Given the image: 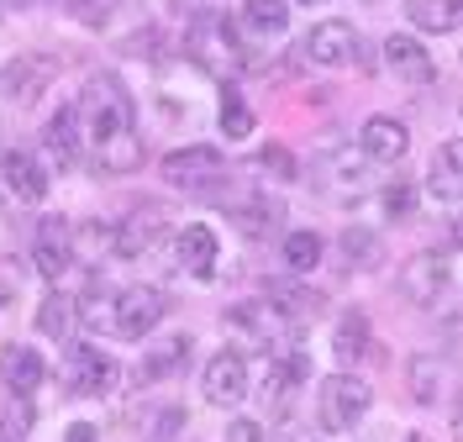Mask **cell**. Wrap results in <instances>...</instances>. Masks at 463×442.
<instances>
[{
  "label": "cell",
  "mask_w": 463,
  "mask_h": 442,
  "mask_svg": "<svg viewBox=\"0 0 463 442\" xmlns=\"http://www.w3.org/2000/svg\"><path fill=\"white\" fill-rule=\"evenodd\" d=\"M80 137L85 153L100 164V174H137L143 169V132H137V111L132 95L116 74H95L80 95Z\"/></svg>",
  "instance_id": "1"
},
{
  "label": "cell",
  "mask_w": 463,
  "mask_h": 442,
  "mask_svg": "<svg viewBox=\"0 0 463 442\" xmlns=\"http://www.w3.org/2000/svg\"><path fill=\"white\" fill-rule=\"evenodd\" d=\"M184 53L201 63L205 74L227 80L232 69L242 63V42H237V22L216 16V11H195L190 27H184Z\"/></svg>",
  "instance_id": "2"
},
{
  "label": "cell",
  "mask_w": 463,
  "mask_h": 442,
  "mask_svg": "<svg viewBox=\"0 0 463 442\" xmlns=\"http://www.w3.org/2000/svg\"><path fill=\"white\" fill-rule=\"evenodd\" d=\"M374 158L364 153L358 143H332L326 153L317 158V190L326 201H358V195H369V184H374V169H369Z\"/></svg>",
  "instance_id": "3"
},
{
  "label": "cell",
  "mask_w": 463,
  "mask_h": 442,
  "mask_svg": "<svg viewBox=\"0 0 463 442\" xmlns=\"http://www.w3.org/2000/svg\"><path fill=\"white\" fill-rule=\"evenodd\" d=\"M401 295L411 306H421V311L442 306V300L453 295V253H442V248L416 253V259L401 268Z\"/></svg>",
  "instance_id": "4"
},
{
  "label": "cell",
  "mask_w": 463,
  "mask_h": 442,
  "mask_svg": "<svg viewBox=\"0 0 463 442\" xmlns=\"http://www.w3.org/2000/svg\"><path fill=\"white\" fill-rule=\"evenodd\" d=\"M374 406V384L358 380V374H326L321 380V427L326 432H347L358 427Z\"/></svg>",
  "instance_id": "5"
},
{
  "label": "cell",
  "mask_w": 463,
  "mask_h": 442,
  "mask_svg": "<svg viewBox=\"0 0 463 442\" xmlns=\"http://www.w3.org/2000/svg\"><path fill=\"white\" fill-rule=\"evenodd\" d=\"M169 316V295L158 285H132V290H116V316H111V332L127 337V343H143L158 332V322Z\"/></svg>",
  "instance_id": "6"
},
{
  "label": "cell",
  "mask_w": 463,
  "mask_h": 442,
  "mask_svg": "<svg viewBox=\"0 0 463 442\" xmlns=\"http://www.w3.org/2000/svg\"><path fill=\"white\" fill-rule=\"evenodd\" d=\"M158 174L169 179L174 190H195V195H205V190H216V184L227 179V158H222L216 147H174Z\"/></svg>",
  "instance_id": "7"
},
{
  "label": "cell",
  "mask_w": 463,
  "mask_h": 442,
  "mask_svg": "<svg viewBox=\"0 0 463 442\" xmlns=\"http://www.w3.org/2000/svg\"><path fill=\"white\" fill-rule=\"evenodd\" d=\"M63 380H69V395H111L116 384H121V363L106 358L100 348H90V343H74L69 348V369H63Z\"/></svg>",
  "instance_id": "8"
},
{
  "label": "cell",
  "mask_w": 463,
  "mask_h": 442,
  "mask_svg": "<svg viewBox=\"0 0 463 442\" xmlns=\"http://www.w3.org/2000/svg\"><path fill=\"white\" fill-rule=\"evenodd\" d=\"M164 237H169V216H164V206H137V211H127V216L111 227V253L116 259H143V253H153Z\"/></svg>",
  "instance_id": "9"
},
{
  "label": "cell",
  "mask_w": 463,
  "mask_h": 442,
  "mask_svg": "<svg viewBox=\"0 0 463 442\" xmlns=\"http://www.w3.org/2000/svg\"><path fill=\"white\" fill-rule=\"evenodd\" d=\"M248 390H253V380H248V358H242V353L222 348V353L205 363V374H201V395L211 400V406L232 411V406H242V400H248Z\"/></svg>",
  "instance_id": "10"
},
{
  "label": "cell",
  "mask_w": 463,
  "mask_h": 442,
  "mask_svg": "<svg viewBox=\"0 0 463 442\" xmlns=\"http://www.w3.org/2000/svg\"><path fill=\"white\" fill-rule=\"evenodd\" d=\"M227 322L237 326V332H242V337H248L259 353H279V343H285V337H295V326H289L285 316H279V311L263 300V295H259V300H242V306H232Z\"/></svg>",
  "instance_id": "11"
},
{
  "label": "cell",
  "mask_w": 463,
  "mask_h": 442,
  "mask_svg": "<svg viewBox=\"0 0 463 442\" xmlns=\"http://www.w3.org/2000/svg\"><path fill=\"white\" fill-rule=\"evenodd\" d=\"M300 53H306V63H317V69H347L353 53H358V32L347 27L343 16H326V22H317V27L300 37Z\"/></svg>",
  "instance_id": "12"
},
{
  "label": "cell",
  "mask_w": 463,
  "mask_h": 442,
  "mask_svg": "<svg viewBox=\"0 0 463 442\" xmlns=\"http://www.w3.org/2000/svg\"><path fill=\"white\" fill-rule=\"evenodd\" d=\"M384 63H390V74L411 89H427L437 80V59L427 53V42H416L411 32H395V37H384Z\"/></svg>",
  "instance_id": "13"
},
{
  "label": "cell",
  "mask_w": 463,
  "mask_h": 442,
  "mask_svg": "<svg viewBox=\"0 0 463 442\" xmlns=\"http://www.w3.org/2000/svg\"><path fill=\"white\" fill-rule=\"evenodd\" d=\"M53 74H58V63L48 59V53H22V59H11L5 69H0V95L32 106L43 89L53 85Z\"/></svg>",
  "instance_id": "14"
},
{
  "label": "cell",
  "mask_w": 463,
  "mask_h": 442,
  "mask_svg": "<svg viewBox=\"0 0 463 442\" xmlns=\"http://www.w3.org/2000/svg\"><path fill=\"white\" fill-rule=\"evenodd\" d=\"M427 195H432L437 206L458 211V201H463V143L458 137H448L432 153V164H427Z\"/></svg>",
  "instance_id": "15"
},
{
  "label": "cell",
  "mask_w": 463,
  "mask_h": 442,
  "mask_svg": "<svg viewBox=\"0 0 463 442\" xmlns=\"http://www.w3.org/2000/svg\"><path fill=\"white\" fill-rule=\"evenodd\" d=\"M0 184H5L16 201L37 206V201L48 195V169L32 158L27 147H5V153H0Z\"/></svg>",
  "instance_id": "16"
},
{
  "label": "cell",
  "mask_w": 463,
  "mask_h": 442,
  "mask_svg": "<svg viewBox=\"0 0 463 442\" xmlns=\"http://www.w3.org/2000/svg\"><path fill=\"white\" fill-rule=\"evenodd\" d=\"M227 216L242 237H259V242H269V237L285 227V206H279L274 195H242V201L227 206Z\"/></svg>",
  "instance_id": "17"
},
{
  "label": "cell",
  "mask_w": 463,
  "mask_h": 442,
  "mask_svg": "<svg viewBox=\"0 0 463 442\" xmlns=\"http://www.w3.org/2000/svg\"><path fill=\"white\" fill-rule=\"evenodd\" d=\"M43 147H48V158H53L58 169H74V164L85 158V137H80V111H74V106H58L53 117H48Z\"/></svg>",
  "instance_id": "18"
},
{
  "label": "cell",
  "mask_w": 463,
  "mask_h": 442,
  "mask_svg": "<svg viewBox=\"0 0 463 442\" xmlns=\"http://www.w3.org/2000/svg\"><path fill=\"white\" fill-rule=\"evenodd\" d=\"M174 253H179V268H184V274L211 279V274H216L222 242H216V232H211L205 221H190V227H179V237H174Z\"/></svg>",
  "instance_id": "19"
},
{
  "label": "cell",
  "mask_w": 463,
  "mask_h": 442,
  "mask_svg": "<svg viewBox=\"0 0 463 442\" xmlns=\"http://www.w3.org/2000/svg\"><path fill=\"white\" fill-rule=\"evenodd\" d=\"M358 137H364V153L374 164H401L405 147H411V127L401 117H369L358 127Z\"/></svg>",
  "instance_id": "20"
},
{
  "label": "cell",
  "mask_w": 463,
  "mask_h": 442,
  "mask_svg": "<svg viewBox=\"0 0 463 442\" xmlns=\"http://www.w3.org/2000/svg\"><path fill=\"white\" fill-rule=\"evenodd\" d=\"M69 259H74V237H69V227L58 221V216H48L43 221V232H37V242H32V264H37V274L43 279H63V268H69Z\"/></svg>",
  "instance_id": "21"
},
{
  "label": "cell",
  "mask_w": 463,
  "mask_h": 442,
  "mask_svg": "<svg viewBox=\"0 0 463 442\" xmlns=\"http://www.w3.org/2000/svg\"><path fill=\"white\" fill-rule=\"evenodd\" d=\"M190 353H195V337H190V332L158 337V343L147 348V358L137 363V374H143V384H158V380H169V374H179V369L190 363Z\"/></svg>",
  "instance_id": "22"
},
{
  "label": "cell",
  "mask_w": 463,
  "mask_h": 442,
  "mask_svg": "<svg viewBox=\"0 0 463 442\" xmlns=\"http://www.w3.org/2000/svg\"><path fill=\"white\" fill-rule=\"evenodd\" d=\"M0 380H5V390H16V395H32L37 384L48 380V363L37 358V348L5 343V348H0Z\"/></svg>",
  "instance_id": "23"
},
{
  "label": "cell",
  "mask_w": 463,
  "mask_h": 442,
  "mask_svg": "<svg viewBox=\"0 0 463 442\" xmlns=\"http://www.w3.org/2000/svg\"><path fill=\"white\" fill-rule=\"evenodd\" d=\"M263 300H269V306H274V311H279V316L295 326V332H300L306 322H317V316H321V295H317V290H306V285H295V279H274Z\"/></svg>",
  "instance_id": "24"
},
{
  "label": "cell",
  "mask_w": 463,
  "mask_h": 442,
  "mask_svg": "<svg viewBox=\"0 0 463 442\" xmlns=\"http://www.w3.org/2000/svg\"><path fill=\"white\" fill-rule=\"evenodd\" d=\"M374 348V326L364 311H347L343 322H337V337H332V353L343 358V363H358V358H369Z\"/></svg>",
  "instance_id": "25"
},
{
  "label": "cell",
  "mask_w": 463,
  "mask_h": 442,
  "mask_svg": "<svg viewBox=\"0 0 463 442\" xmlns=\"http://www.w3.org/2000/svg\"><path fill=\"white\" fill-rule=\"evenodd\" d=\"M405 16L416 22L421 32H458L463 22V0H405Z\"/></svg>",
  "instance_id": "26"
},
{
  "label": "cell",
  "mask_w": 463,
  "mask_h": 442,
  "mask_svg": "<svg viewBox=\"0 0 463 442\" xmlns=\"http://www.w3.org/2000/svg\"><path fill=\"white\" fill-rule=\"evenodd\" d=\"M405 374H411V395H416L421 406H437V400H442V358L416 353L405 363Z\"/></svg>",
  "instance_id": "27"
},
{
  "label": "cell",
  "mask_w": 463,
  "mask_h": 442,
  "mask_svg": "<svg viewBox=\"0 0 463 442\" xmlns=\"http://www.w3.org/2000/svg\"><path fill=\"white\" fill-rule=\"evenodd\" d=\"M242 27L259 37H279L289 27V0H248L242 5Z\"/></svg>",
  "instance_id": "28"
},
{
  "label": "cell",
  "mask_w": 463,
  "mask_h": 442,
  "mask_svg": "<svg viewBox=\"0 0 463 442\" xmlns=\"http://www.w3.org/2000/svg\"><path fill=\"white\" fill-rule=\"evenodd\" d=\"M337 248H343L347 268H379V259H384V242H379V232H369V227H347Z\"/></svg>",
  "instance_id": "29"
},
{
  "label": "cell",
  "mask_w": 463,
  "mask_h": 442,
  "mask_svg": "<svg viewBox=\"0 0 463 442\" xmlns=\"http://www.w3.org/2000/svg\"><path fill=\"white\" fill-rule=\"evenodd\" d=\"M116 316V290L111 285H100V279H90L85 295H80V322L90 326V332H106Z\"/></svg>",
  "instance_id": "30"
},
{
  "label": "cell",
  "mask_w": 463,
  "mask_h": 442,
  "mask_svg": "<svg viewBox=\"0 0 463 442\" xmlns=\"http://www.w3.org/2000/svg\"><path fill=\"white\" fill-rule=\"evenodd\" d=\"M279 253H285V268H289V274H311V268L326 259V242H321V232H289Z\"/></svg>",
  "instance_id": "31"
},
{
  "label": "cell",
  "mask_w": 463,
  "mask_h": 442,
  "mask_svg": "<svg viewBox=\"0 0 463 442\" xmlns=\"http://www.w3.org/2000/svg\"><path fill=\"white\" fill-rule=\"evenodd\" d=\"M222 132H227L232 143L253 137V111H248V100L237 95V85H222Z\"/></svg>",
  "instance_id": "32"
},
{
  "label": "cell",
  "mask_w": 463,
  "mask_h": 442,
  "mask_svg": "<svg viewBox=\"0 0 463 442\" xmlns=\"http://www.w3.org/2000/svg\"><path fill=\"white\" fill-rule=\"evenodd\" d=\"M69 322H74L69 300H63V295H48V300H43V311H37V326H43V337L63 343V337H69Z\"/></svg>",
  "instance_id": "33"
},
{
  "label": "cell",
  "mask_w": 463,
  "mask_h": 442,
  "mask_svg": "<svg viewBox=\"0 0 463 442\" xmlns=\"http://www.w3.org/2000/svg\"><path fill=\"white\" fill-rule=\"evenodd\" d=\"M253 169H259V174H269V179H279V184L300 174V169H295V153H289V147H279V143L259 147V158H253Z\"/></svg>",
  "instance_id": "34"
},
{
  "label": "cell",
  "mask_w": 463,
  "mask_h": 442,
  "mask_svg": "<svg viewBox=\"0 0 463 442\" xmlns=\"http://www.w3.org/2000/svg\"><path fill=\"white\" fill-rule=\"evenodd\" d=\"M379 201H384V216H390V221H405V216L416 211V190H411L405 179H395V184H384Z\"/></svg>",
  "instance_id": "35"
},
{
  "label": "cell",
  "mask_w": 463,
  "mask_h": 442,
  "mask_svg": "<svg viewBox=\"0 0 463 442\" xmlns=\"http://www.w3.org/2000/svg\"><path fill=\"white\" fill-rule=\"evenodd\" d=\"M0 421H5V427H0V432H5V442H27V432H32V406H27V395H22V400H11Z\"/></svg>",
  "instance_id": "36"
},
{
  "label": "cell",
  "mask_w": 463,
  "mask_h": 442,
  "mask_svg": "<svg viewBox=\"0 0 463 442\" xmlns=\"http://www.w3.org/2000/svg\"><path fill=\"white\" fill-rule=\"evenodd\" d=\"M116 11V0H74V16L85 22V27H106Z\"/></svg>",
  "instance_id": "37"
},
{
  "label": "cell",
  "mask_w": 463,
  "mask_h": 442,
  "mask_svg": "<svg viewBox=\"0 0 463 442\" xmlns=\"http://www.w3.org/2000/svg\"><path fill=\"white\" fill-rule=\"evenodd\" d=\"M227 442H263V421L259 416H232L227 421Z\"/></svg>",
  "instance_id": "38"
},
{
  "label": "cell",
  "mask_w": 463,
  "mask_h": 442,
  "mask_svg": "<svg viewBox=\"0 0 463 442\" xmlns=\"http://www.w3.org/2000/svg\"><path fill=\"white\" fill-rule=\"evenodd\" d=\"M69 442H95V427H74V432H69Z\"/></svg>",
  "instance_id": "39"
},
{
  "label": "cell",
  "mask_w": 463,
  "mask_h": 442,
  "mask_svg": "<svg viewBox=\"0 0 463 442\" xmlns=\"http://www.w3.org/2000/svg\"><path fill=\"white\" fill-rule=\"evenodd\" d=\"M169 5H174V11H201L205 0H169Z\"/></svg>",
  "instance_id": "40"
},
{
  "label": "cell",
  "mask_w": 463,
  "mask_h": 442,
  "mask_svg": "<svg viewBox=\"0 0 463 442\" xmlns=\"http://www.w3.org/2000/svg\"><path fill=\"white\" fill-rule=\"evenodd\" d=\"M0 5H16V11H27V5H37V0H0Z\"/></svg>",
  "instance_id": "41"
},
{
  "label": "cell",
  "mask_w": 463,
  "mask_h": 442,
  "mask_svg": "<svg viewBox=\"0 0 463 442\" xmlns=\"http://www.w3.org/2000/svg\"><path fill=\"white\" fill-rule=\"evenodd\" d=\"M0 201H5V190H0Z\"/></svg>",
  "instance_id": "42"
},
{
  "label": "cell",
  "mask_w": 463,
  "mask_h": 442,
  "mask_svg": "<svg viewBox=\"0 0 463 442\" xmlns=\"http://www.w3.org/2000/svg\"><path fill=\"white\" fill-rule=\"evenodd\" d=\"M405 442H416V437H405Z\"/></svg>",
  "instance_id": "43"
},
{
  "label": "cell",
  "mask_w": 463,
  "mask_h": 442,
  "mask_svg": "<svg viewBox=\"0 0 463 442\" xmlns=\"http://www.w3.org/2000/svg\"><path fill=\"white\" fill-rule=\"evenodd\" d=\"M37 5H43V0H37Z\"/></svg>",
  "instance_id": "44"
},
{
  "label": "cell",
  "mask_w": 463,
  "mask_h": 442,
  "mask_svg": "<svg viewBox=\"0 0 463 442\" xmlns=\"http://www.w3.org/2000/svg\"><path fill=\"white\" fill-rule=\"evenodd\" d=\"M311 5H317V0H311Z\"/></svg>",
  "instance_id": "45"
}]
</instances>
